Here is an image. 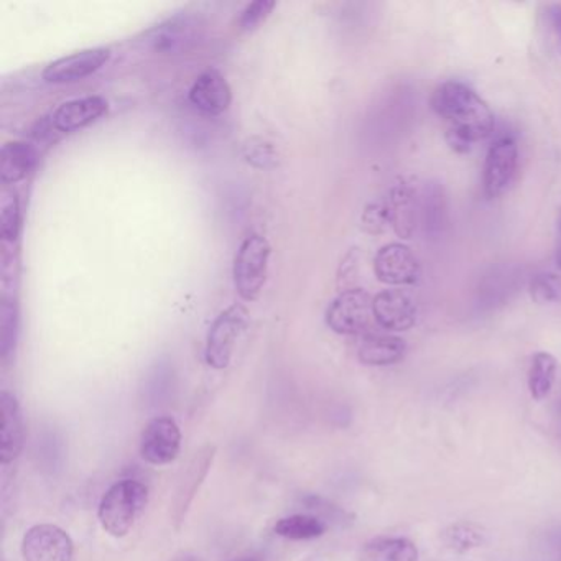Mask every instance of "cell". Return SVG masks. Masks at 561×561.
<instances>
[{
	"mask_svg": "<svg viewBox=\"0 0 561 561\" xmlns=\"http://www.w3.org/2000/svg\"><path fill=\"white\" fill-rule=\"evenodd\" d=\"M387 221H390L389 206L370 205L364 211L363 222L367 231L379 232Z\"/></svg>",
	"mask_w": 561,
	"mask_h": 561,
	"instance_id": "28",
	"label": "cell"
},
{
	"mask_svg": "<svg viewBox=\"0 0 561 561\" xmlns=\"http://www.w3.org/2000/svg\"><path fill=\"white\" fill-rule=\"evenodd\" d=\"M149 504V488L137 479H123L107 489L98 508L101 527L116 538L126 537Z\"/></svg>",
	"mask_w": 561,
	"mask_h": 561,
	"instance_id": "2",
	"label": "cell"
},
{
	"mask_svg": "<svg viewBox=\"0 0 561 561\" xmlns=\"http://www.w3.org/2000/svg\"><path fill=\"white\" fill-rule=\"evenodd\" d=\"M374 272L380 282L392 287L413 285L420 278V262L407 245L387 244L374 259Z\"/></svg>",
	"mask_w": 561,
	"mask_h": 561,
	"instance_id": "12",
	"label": "cell"
},
{
	"mask_svg": "<svg viewBox=\"0 0 561 561\" xmlns=\"http://www.w3.org/2000/svg\"><path fill=\"white\" fill-rule=\"evenodd\" d=\"M407 343L392 334L367 333L357 347V357L366 366L386 367L405 357Z\"/></svg>",
	"mask_w": 561,
	"mask_h": 561,
	"instance_id": "17",
	"label": "cell"
},
{
	"mask_svg": "<svg viewBox=\"0 0 561 561\" xmlns=\"http://www.w3.org/2000/svg\"><path fill=\"white\" fill-rule=\"evenodd\" d=\"M249 311L242 305H232L213 321L206 336L205 359L216 370L226 369L231 363L236 343L248 327Z\"/></svg>",
	"mask_w": 561,
	"mask_h": 561,
	"instance_id": "5",
	"label": "cell"
},
{
	"mask_svg": "<svg viewBox=\"0 0 561 561\" xmlns=\"http://www.w3.org/2000/svg\"><path fill=\"white\" fill-rule=\"evenodd\" d=\"M38 150L27 142H8L0 153V179L8 183H19L31 175L37 167Z\"/></svg>",
	"mask_w": 561,
	"mask_h": 561,
	"instance_id": "18",
	"label": "cell"
},
{
	"mask_svg": "<svg viewBox=\"0 0 561 561\" xmlns=\"http://www.w3.org/2000/svg\"><path fill=\"white\" fill-rule=\"evenodd\" d=\"M0 415H2V428H0V461L2 465L14 462L24 451L25 425L21 405L18 399L8 390L0 393Z\"/></svg>",
	"mask_w": 561,
	"mask_h": 561,
	"instance_id": "14",
	"label": "cell"
},
{
	"mask_svg": "<svg viewBox=\"0 0 561 561\" xmlns=\"http://www.w3.org/2000/svg\"><path fill=\"white\" fill-rule=\"evenodd\" d=\"M22 557L25 561H73L75 543L58 525L38 524L24 535Z\"/></svg>",
	"mask_w": 561,
	"mask_h": 561,
	"instance_id": "8",
	"label": "cell"
},
{
	"mask_svg": "<svg viewBox=\"0 0 561 561\" xmlns=\"http://www.w3.org/2000/svg\"><path fill=\"white\" fill-rule=\"evenodd\" d=\"M374 320L387 331H407L415 324L416 304L405 290H383L374 297Z\"/></svg>",
	"mask_w": 561,
	"mask_h": 561,
	"instance_id": "13",
	"label": "cell"
},
{
	"mask_svg": "<svg viewBox=\"0 0 561 561\" xmlns=\"http://www.w3.org/2000/svg\"><path fill=\"white\" fill-rule=\"evenodd\" d=\"M530 295L537 304H561V278L553 274H538L530 280Z\"/></svg>",
	"mask_w": 561,
	"mask_h": 561,
	"instance_id": "26",
	"label": "cell"
},
{
	"mask_svg": "<svg viewBox=\"0 0 561 561\" xmlns=\"http://www.w3.org/2000/svg\"><path fill=\"white\" fill-rule=\"evenodd\" d=\"M277 8V2L274 0H257V2H252L248 8L242 12L241 18H239V31L249 32L257 31L268 18H271L274 9Z\"/></svg>",
	"mask_w": 561,
	"mask_h": 561,
	"instance_id": "27",
	"label": "cell"
},
{
	"mask_svg": "<svg viewBox=\"0 0 561 561\" xmlns=\"http://www.w3.org/2000/svg\"><path fill=\"white\" fill-rule=\"evenodd\" d=\"M271 244L264 236L249 234L239 245L238 254L234 257L236 290L239 297L245 301L257 300L267 282L268 259H271Z\"/></svg>",
	"mask_w": 561,
	"mask_h": 561,
	"instance_id": "4",
	"label": "cell"
},
{
	"mask_svg": "<svg viewBox=\"0 0 561 561\" xmlns=\"http://www.w3.org/2000/svg\"><path fill=\"white\" fill-rule=\"evenodd\" d=\"M560 229H561V218H560Z\"/></svg>",
	"mask_w": 561,
	"mask_h": 561,
	"instance_id": "33",
	"label": "cell"
},
{
	"mask_svg": "<svg viewBox=\"0 0 561 561\" xmlns=\"http://www.w3.org/2000/svg\"><path fill=\"white\" fill-rule=\"evenodd\" d=\"M443 543L456 553H468L481 547L485 540L484 530L471 522H458L449 525L442 535Z\"/></svg>",
	"mask_w": 561,
	"mask_h": 561,
	"instance_id": "22",
	"label": "cell"
},
{
	"mask_svg": "<svg viewBox=\"0 0 561 561\" xmlns=\"http://www.w3.org/2000/svg\"><path fill=\"white\" fill-rule=\"evenodd\" d=\"M110 111V104L104 98L88 96L68 101L55 111L51 124L60 133L68 134L84 129L91 124L103 119Z\"/></svg>",
	"mask_w": 561,
	"mask_h": 561,
	"instance_id": "15",
	"label": "cell"
},
{
	"mask_svg": "<svg viewBox=\"0 0 561 561\" xmlns=\"http://www.w3.org/2000/svg\"><path fill=\"white\" fill-rule=\"evenodd\" d=\"M554 261H557L558 268H561V245L558 248L557 255H554Z\"/></svg>",
	"mask_w": 561,
	"mask_h": 561,
	"instance_id": "32",
	"label": "cell"
},
{
	"mask_svg": "<svg viewBox=\"0 0 561 561\" xmlns=\"http://www.w3.org/2000/svg\"><path fill=\"white\" fill-rule=\"evenodd\" d=\"M19 310L14 301L4 298L0 307V357L8 360L18 346Z\"/></svg>",
	"mask_w": 561,
	"mask_h": 561,
	"instance_id": "24",
	"label": "cell"
},
{
	"mask_svg": "<svg viewBox=\"0 0 561 561\" xmlns=\"http://www.w3.org/2000/svg\"><path fill=\"white\" fill-rule=\"evenodd\" d=\"M518 149L511 137L495 140L485 156L484 176L482 185L488 198H499L504 195L517 175Z\"/></svg>",
	"mask_w": 561,
	"mask_h": 561,
	"instance_id": "10",
	"label": "cell"
},
{
	"mask_svg": "<svg viewBox=\"0 0 561 561\" xmlns=\"http://www.w3.org/2000/svg\"><path fill=\"white\" fill-rule=\"evenodd\" d=\"M190 101L202 113L218 116L231 106V87L219 71H205L196 78L195 84L190 90Z\"/></svg>",
	"mask_w": 561,
	"mask_h": 561,
	"instance_id": "16",
	"label": "cell"
},
{
	"mask_svg": "<svg viewBox=\"0 0 561 561\" xmlns=\"http://www.w3.org/2000/svg\"><path fill=\"white\" fill-rule=\"evenodd\" d=\"M231 561H261V558L252 557V554H248V557L234 558V560H231Z\"/></svg>",
	"mask_w": 561,
	"mask_h": 561,
	"instance_id": "31",
	"label": "cell"
},
{
	"mask_svg": "<svg viewBox=\"0 0 561 561\" xmlns=\"http://www.w3.org/2000/svg\"><path fill=\"white\" fill-rule=\"evenodd\" d=\"M21 202L18 193H2V205H0V234L5 241L14 242L21 232Z\"/></svg>",
	"mask_w": 561,
	"mask_h": 561,
	"instance_id": "25",
	"label": "cell"
},
{
	"mask_svg": "<svg viewBox=\"0 0 561 561\" xmlns=\"http://www.w3.org/2000/svg\"><path fill=\"white\" fill-rule=\"evenodd\" d=\"M216 446L205 445L196 451L190 465L183 471L180 478L179 485L175 489V495L172 501V524L175 530L182 528L186 515H188L190 507L198 494L199 488L205 482L209 469H211L213 461H215Z\"/></svg>",
	"mask_w": 561,
	"mask_h": 561,
	"instance_id": "9",
	"label": "cell"
},
{
	"mask_svg": "<svg viewBox=\"0 0 561 561\" xmlns=\"http://www.w3.org/2000/svg\"><path fill=\"white\" fill-rule=\"evenodd\" d=\"M558 363L550 353H537L528 370V390L531 399L541 402L550 396L557 379Z\"/></svg>",
	"mask_w": 561,
	"mask_h": 561,
	"instance_id": "21",
	"label": "cell"
},
{
	"mask_svg": "<svg viewBox=\"0 0 561 561\" xmlns=\"http://www.w3.org/2000/svg\"><path fill=\"white\" fill-rule=\"evenodd\" d=\"M547 18L548 22H550L551 28H553L554 35H557L558 42H560L561 48V5H550L547 11Z\"/></svg>",
	"mask_w": 561,
	"mask_h": 561,
	"instance_id": "29",
	"label": "cell"
},
{
	"mask_svg": "<svg viewBox=\"0 0 561 561\" xmlns=\"http://www.w3.org/2000/svg\"><path fill=\"white\" fill-rule=\"evenodd\" d=\"M182 432L172 416H156L144 426L140 455L153 466H165L179 458Z\"/></svg>",
	"mask_w": 561,
	"mask_h": 561,
	"instance_id": "7",
	"label": "cell"
},
{
	"mask_svg": "<svg viewBox=\"0 0 561 561\" xmlns=\"http://www.w3.org/2000/svg\"><path fill=\"white\" fill-rule=\"evenodd\" d=\"M432 103L436 114L448 123V142L458 152H468L472 144L494 130V114L468 84L443 83L433 94Z\"/></svg>",
	"mask_w": 561,
	"mask_h": 561,
	"instance_id": "1",
	"label": "cell"
},
{
	"mask_svg": "<svg viewBox=\"0 0 561 561\" xmlns=\"http://www.w3.org/2000/svg\"><path fill=\"white\" fill-rule=\"evenodd\" d=\"M205 21L199 15L185 12L144 32L139 44L152 54L175 57L193 50L205 37Z\"/></svg>",
	"mask_w": 561,
	"mask_h": 561,
	"instance_id": "3",
	"label": "cell"
},
{
	"mask_svg": "<svg viewBox=\"0 0 561 561\" xmlns=\"http://www.w3.org/2000/svg\"><path fill=\"white\" fill-rule=\"evenodd\" d=\"M111 60L110 48H88L58 58L45 68L42 78L50 84H71L91 77Z\"/></svg>",
	"mask_w": 561,
	"mask_h": 561,
	"instance_id": "11",
	"label": "cell"
},
{
	"mask_svg": "<svg viewBox=\"0 0 561 561\" xmlns=\"http://www.w3.org/2000/svg\"><path fill=\"white\" fill-rule=\"evenodd\" d=\"M242 157L249 165L259 170H275L280 165V156L271 140L251 137L242 144Z\"/></svg>",
	"mask_w": 561,
	"mask_h": 561,
	"instance_id": "23",
	"label": "cell"
},
{
	"mask_svg": "<svg viewBox=\"0 0 561 561\" xmlns=\"http://www.w3.org/2000/svg\"><path fill=\"white\" fill-rule=\"evenodd\" d=\"M374 298L360 288L337 295L327 310V324L337 334H367L374 320ZM376 321V320H374Z\"/></svg>",
	"mask_w": 561,
	"mask_h": 561,
	"instance_id": "6",
	"label": "cell"
},
{
	"mask_svg": "<svg viewBox=\"0 0 561 561\" xmlns=\"http://www.w3.org/2000/svg\"><path fill=\"white\" fill-rule=\"evenodd\" d=\"M419 548L409 538L377 537L360 550V561H419Z\"/></svg>",
	"mask_w": 561,
	"mask_h": 561,
	"instance_id": "19",
	"label": "cell"
},
{
	"mask_svg": "<svg viewBox=\"0 0 561 561\" xmlns=\"http://www.w3.org/2000/svg\"><path fill=\"white\" fill-rule=\"evenodd\" d=\"M173 561H202V560H199V558L196 557V554L182 553V554H180V557H176L175 560H173Z\"/></svg>",
	"mask_w": 561,
	"mask_h": 561,
	"instance_id": "30",
	"label": "cell"
},
{
	"mask_svg": "<svg viewBox=\"0 0 561 561\" xmlns=\"http://www.w3.org/2000/svg\"><path fill=\"white\" fill-rule=\"evenodd\" d=\"M328 525L317 515L294 514L280 518L274 531L287 540H314L327 534Z\"/></svg>",
	"mask_w": 561,
	"mask_h": 561,
	"instance_id": "20",
	"label": "cell"
}]
</instances>
